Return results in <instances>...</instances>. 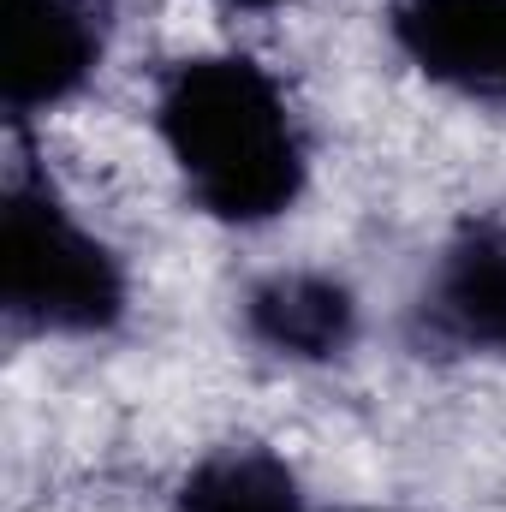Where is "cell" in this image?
<instances>
[{
    "label": "cell",
    "mask_w": 506,
    "mask_h": 512,
    "mask_svg": "<svg viewBox=\"0 0 506 512\" xmlns=\"http://www.w3.org/2000/svg\"><path fill=\"white\" fill-rule=\"evenodd\" d=\"M155 137L185 197L221 227H268L310 185V149L280 78L239 54H185L155 84Z\"/></svg>",
    "instance_id": "cell-1"
},
{
    "label": "cell",
    "mask_w": 506,
    "mask_h": 512,
    "mask_svg": "<svg viewBox=\"0 0 506 512\" xmlns=\"http://www.w3.org/2000/svg\"><path fill=\"white\" fill-rule=\"evenodd\" d=\"M0 310L12 334L96 340L131 310L126 262L96 239L36 161H12L0 185Z\"/></svg>",
    "instance_id": "cell-2"
},
{
    "label": "cell",
    "mask_w": 506,
    "mask_h": 512,
    "mask_svg": "<svg viewBox=\"0 0 506 512\" xmlns=\"http://www.w3.org/2000/svg\"><path fill=\"white\" fill-rule=\"evenodd\" d=\"M108 54V0H0V114L30 120L84 96Z\"/></svg>",
    "instance_id": "cell-3"
},
{
    "label": "cell",
    "mask_w": 506,
    "mask_h": 512,
    "mask_svg": "<svg viewBox=\"0 0 506 512\" xmlns=\"http://www.w3.org/2000/svg\"><path fill=\"white\" fill-rule=\"evenodd\" d=\"M423 352L506 358V215L465 221L429 268V286L411 310Z\"/></svg>",
    "instance_id": "cell-4"
},
{
    "label": "cell",
    "mask_w": 506,
    "mask_h": 512,
    "mask_svg": "<svg viewBox=\"0 0 506 512\" xmlns=\"http://www.w3.org/2000/svg\"><path fill=\"white\" fill-rule=\"evenodd\" d=\"M387 36L429 84L506 108V0H387Z\"/></svg>",
    "instance_id": "cell-5"
},
{
    "label": "cell",
    "mask_w": 506,
    "mask_h": 512,
    "mask_svg": "<svg viewBox=\"0 0 506 512\" xmlns=\"http://www.w3.org/2000/svg\"><path fill=\"white\" fill-rule=\"evenodd\" d=\"M239 322L262 352H274L286 364H334L358 346L364 310H358V292L340 274L280 268V274H262L245 292Z\"/></svg>",
    "instance_id": "cell-6"
},
{
    "label": "cell",
    "mask_w": 506,
    "mask_h": 512,
    "mask_svg": "<svg viewBox=\"0 0 506 512\" xmlns=\"http://www.w3.org/2000/svg\"><path fill=\"white\" fill-rule=\"evenodd\" d=\"M173 512H316V507L304 501L292 465L274 447L221 441L185 471V483L173 495Z\"/></svg>",
    "instance_id": "cell-7"
},
{
    "label": "cell",
    "mask_w": 506,
    "mask_h": 512,
    "mask_svg": "<svg viewBox=\"0 0 506 512\" xmlns=\"http://www.w3.org/2000/svg\"><path fill=\"white\" fill-rule=\"evenodd\" d=\"M227 6H239V12H274V6H292V0H227Z\"/></svg>",
    "instance_id": "cell-8"
}]
</instances>
